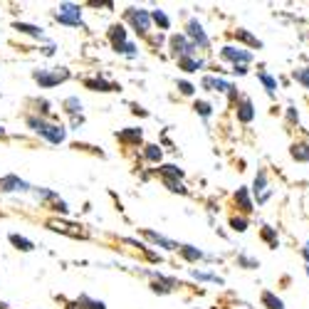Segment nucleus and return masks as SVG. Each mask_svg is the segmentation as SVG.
Returning a JSON list of instances; mask_svg holds the SVG:
<instances>
[{
  "label": "nucleus",
  "mask_w": 309,
  "mask_h": 309,
  "mask_svg": "<svg viewBox=\"0 0 309 309\" xmlns=\"http://www.w3.org/2000/svg\"><path fill=\"white\" fill-rule=\"evenodd\" d=\"M27 124L37 131V134H42L47 141H52V144H62L64 141V129L62 126H55V124H47V122H42V119H35V117H30L27 119Z\"/></svg>",
  "instance_id": "obj_1"
},
{
  "label": "nucleus",
  "mask_w": 309,
  "mask_h": 309,
  "mask_svg": "<svg viewBox=\"0 0 309 309\" xmlns=\"http://www.w3.org/2000/svg\"><path fill=\"white\" fill-rule=\"evenodd\" d=\"M220 60H227V62H233L235 67H240V64H250L252 62V55L247 52V50H243V47H233V45H225L223 50H220Z\"/></svg>",
  "instance_id": "obj_2"
},
{
  "label": "nucleus",
  "mask_w": 309,
  "mask_h": 309,
  "mask_svg": "<svg viewBox=\"0 0 309 309\" xmlns=\"http://www.w3.org/2000/svg\"><path fill=\"white\" fill-rule=\"evenodd\" d=\"M57 20L64 22V25H82V13H80V5H72V3H64L57 8Z\"/></svg>",
  "instance_id": "obj_3"
},
{
  "label": "nucleus",
  "mask_w": 309,
  "mask_h": 309,
  "mask_svg": "<svg viewBox=\"0 0 309 309\" xmlns=\"http://www.w3.org/2000/svg\"><path fill=\"white\" fill-rule=\"evenodd\" d=\"M126 15H129V20L134 22V27L139 30V32H148L151 30V15L146 13V10H136V8H129L126 10Z\"/></svg>",
  "instance_id": "obj_4"
},
{
  "label": "nucleus",
  "mask_w": 309,
  "mask_h": 309,
  "mask_svg": "<svg viewBox=\"0 0 309 309\" xmlns=\"http://www.w3.org/2000/svg\"><path fill=\"white\" fill-rule=\"evenodd\" d=\"M69 77V72L62 67V72H52V74H47V72H35V80L40 82L42 87H55V84H60V82H64Z\"/></svg>",
  "instance_id": "obj_5"
},
{
  "label": "nucleus",
  "mask_w": 309,
  "mask_h": 309,
  "mask_svg": "<svg viewBox=\"0 0 309 309\" xmlns=\"http://www.w3.org/2000/svg\"><path fill=\"white\" fill-rule=\"evenodd\" d=\"M55 233H64V235H72V238H87V233L82 230V225H72V223H60V220H50L47 223Z\"/></svg>",
  "instance_id": "obj_6"
},
{
  "label": "nucleus",
  "mask_w": 309,
  "mask_h": 309,
  "mask_svg": "<svg viewBox=\"0 0 309 309\" xmlns=\"http://www.w3.org/2000/svg\"><path fill=\"white\" fill-rule=\"evenodd\" d=\"M185 30H188V37H190V40L198 42L201 47H208V45H210L208 35H206V30H203V25H201L198 20H190V22L185 25Z\"/></svg>",
  "instance_id": "obj_7"
},
{
  "label": "nucleus",
  "mask_w": 309,
  "mask_h": 309,
  "mask_svg": "<svg viewBox=\"0 0 309 309\" xmlns=\"http://www.w3.org/2000/svg\"><path fill=\"white\" fill-rule=\"evenodd\" d=\"M171 47H173V52L178 57H190L193 50H196V45H193L188 37H183V35H173L171 37Z\"/></svg>",
  "instance_id": "obj_8"
},
{
  "label": "nucleus",
  "mask_w": 309,
  "mask_h": 309,
  "mask_svg": "<svg viewBox=\"0 0 309 309\" xmlns=\"http://www.w3.org/2000/svg\"><path fill=\"white\" fill-rule=\"evenodd\" d=\"M252 119H255V106H252V102H250L247 97L238 99V122L250 124Z\"/></svg>",
  "instance_id": "obj_9"
},
{
  "label": "nucleus",
  "mask_w": 309,
  "mask_h": 309,
  "mask_svg": "<svg viewBox=\"0 0 309 309\" xmlns=\"http://www.w3.org/2000/svg\"><path fill=\"white\" fill-rule=\"evenodd\" d=\"M252 190H255V196H257L260 203L269 198V190H267V173H265V171H260V173L255 176V185H252Z\"/></svg>",
  "instance_id": "obj_10"
},
{
  "label": "nucleus",
  "mask_w": 309,
  "mask_h": 309,
  "mask_svg": "<svg viewBox=\"0 0 309 309\" xmlns=\"http://www.w3.org/2000/svg\"><path fill=\"white\" fill-rule=\"evenodd\" d=\"M289 156H292L294 161H299V164H309V144H307V141H297V144H292Z\"/></svg>",
  "instance_id": "obj_11"
},
{
  "label": "nucleus",
  "mask_w": 309,
  "mask_h": 309,
  "mask_svg": "<svg viewBox=\"0 0 309 309\" xmlns=\"http://www.w3.org/2000/svg\"><path fill=\"white\" fill-rule=\"evenodd\" d=\"M201 84H203L206 89H210V92H230V89H233L225 80H220V77H203Z\"/></svg>",
  "instance_id": "obj_12"
},
{
  "label": "nucleus",
  "mask_w": 309,
  "mask_h": 309,
  "mask_svg": "<svg viewBox=\"0 0 309 309\" xmlns=\"http://www.w3.org/2000/svg\"><path fill=\"white\" fill-rule=\"evenodd\" d=\"M0 190H27V183L20 181L18 176H5V178H0Z\"/></svg>",
  "instance_id": "obj_13"
},
{
  "label": "nucleus",
  "mask_w": 309,
  "mask_h": 309,
  "mask_svg": "<svg viewBox=\"0 0 309 309\" xmlns=\"http://www.w3.org/2000/svg\"><path fill=\"white\" fill-rule=\"evenodd\" d=\"M260 238H262L269 247H272V250H277V247H280V238H277V230H275V227L265 225V227L260 230Z\"/></svg>",
  "instance_id": "obj_14"
},
{
  "label": "nucleus",
  "mask_w": 309,
  "mask_h": 309,
  "mask_svg": "<svg viewBox=\"0 0 309 309\" xmlns=\"http://www.w3.org/2000/svg\"><path fill=\"white\" fill-rule=\"evenodd\" d=\"M109 37H111V42H114V50L122 47V45L126 42V30H124V25H111Z\"/></svg>",
  "instance_id": "obj_15"
},
{
  "label": "nucleus",
  "mask_w": 309,
  "mask_h": 309,
  "mask_svg": "<svg viewBox=\"0 0 309 309\" xmlns=\"http://www.w3.org/2000/svg\"><path fill=\"white\" fill-rule=\"evenodd\" d=\"M262 304H265L267 309H285V302H282L275 292H269V289L262 292Z\"/></svg>",
  "instance_id": "obj_16"
},
{
  "label": "nucleus",
  "mask_w": 309,
  "mask_h": 309,
  "mask_svg": "<svg viewBox=\"0 0 309 309\" xmlns=\"http://www.w3.org/2000/svg\"><path fill=\"white\" fill-rule=\"evenodd\" d=\"M257 80L262 82V87L267 89V94L269 97H275V92H277V80L272 74H267V72H257Z\"/></svg>",
  "instance_id": "obj_17"
},
{
  "label": "nucleus",
  "mask_w": 309,
  "mask_h": 309,
  "mask_svg": "<svg viewBox=\"0 0 309 309\" xmlns=\"http://www.w3.org/2000/svg\"><path fill=\"white\" fill-rule=\"evenodd\" d=\"M178 67L185 69V72H198V69H203V60H196V57H178Z\"/></svg>",
  "instance_id": "obj_18"
},
{
  "label": "nucleus",
  "mask_w": 309,
  "mask_h": 309,
  "mask_svg": "<svg viewBox=\"0 0 309 309\" xmlns=\"http://www.w3.org/2000/svg\"><path fill=\"white\" fill-rule=\"evenodd\" d=\"M235 203H240V210H243V213H250V210H252V201H250L247 188H238V193H235Z\"/></svg>",
  "instance_id": "obj_19"
},
{
  "label": "nucleus",
  "mask_w": 309,
  "mask_h": 309,
  "mask_svg": "<svg viewBox=\"0 0 309 309\" xmlns=\"http://www.w3.org/2000/svg\"><path fill=\"white\" fill-rule=\"evenodd\" d=\"M235 40H240V42H245V45H250V47H257V50L262 47V42L257 40V37H255V35H250L247 30H243V27H240V30H235Z\"/></svg>",
  "instance_id": "obj_20"
},
{
  "label": "nucleus",
  "mask_w": 309,
  "mask_h": 309,
  "mask_svg": "<svg viewBox=\"0 0 309 309\" xmlns=\"http://www.w3.org/2000/svg\"><path fill=\"white\" fill-rule=\"evenodd\" d=\"M178 250H181V255H183L188 262H198V260L203 257V252H201L198 247H190V245H181Z\"/></svg>",
  "instance_id": "obj_21"
},
{
  "label": "nucleus",
  "mask_w": 309,
  "mask_h": 309,
  "mask_svg": "<svg viewBox=\"0 0 309 309\" xmlns=\"http://www.w3.org/2000/svg\"><path fill=\"white\" fill-rule=\"evenodd\" d=\"M117 139H119V141H124V144H139V141H141V129H129V131H122V134H117Z\"/></svg>",
  "instance_id": "obj_22"
},
{
  "label": "nucleus",
  "mask_w": 309,
  "mask_h": 309,
  "mask_svg": "<svg viewBox=\"0 0 309 309\" xmlns=\"http://www.w3.org/2000/svg\"><path fill=\"white\" fill-rule=\"evenodd\" d=\"M292 77H294V82H297V84H302L304 89H309V67H299V69H294Z\"/></svg>",
  "instance_id": "obj_23"
},
{
  "label": "nucleus",
  "mask_w": 309,
  "mask_h": 309,
  "mask_svg": "<svg viewBox=\"0 0 309 309\" xmlns=\"http://www.w3.org/2000/svg\"><path fill=\"white\" fill-rule=\"evenodd\" d=\"M146 238L153 240L156 245H161V247H166V250H178V245H173L171 240H166V238H161V235H156V233H151V230H146Z\"/></svg>",
  "instance_id": "obj_24"
},
{
  "label": "nucleus",
  "mask_w": 309,
  "mask_h": 309,
  "mask_svg": "<svg viewBox=\"0 0 309 309\" xmlns=\"http://www.w3.org/2000/svg\"><path fill=\"white\" fill-rule=\"evenodd\" d=\"M87 87L94 89V92H114V89H117L114 84H109V82H104V80H87Z\"/></svg>",
  "instance_id": "obj_25"
},
{
  "label": "nucleus",
  "mask_w": 309,
  "mask_h": 309,
  "mask_svg": "<svg viewBox=\"0 0 309 309\" xmlns=\"http://www.w3.org/2000/svg\"><path fill=\"white\" fill-rule=\"evenodd\" d=\"M161 176H164V181H178L183 176V171L178 166H161Z\"/></svg>",
  "instance_id": "obj_26"
},
{
  "label": "nucleus",
  "mask_w": 309,
  "mask_h": 309,
  "mask_svg": "<svg viewBox=\"0 0 309 309\" xmlns=\"http://www.w3.org/2000/svg\"><path fill=\"white\" fill-rule=\"evenodd\" d=\"M10 243H13V245H15L18 250H22V252H30V250L35 247V245H32V243H30L27 238H20V235H15V233L10 235Z\"/></svg>",
  "instance_id": "obj_27"
},
{
  "label": "nucleus",
  "mask_w": 309,
  "mask_h": 309,
  "mask_svg": "<svg viewBox=\"0 0 309 309\" xmlns=\"http://www.w3.org/2000/svg\"><path fill=\"white\" fill-rule=\"evenodd\" d=\"M151 20L156 22V25H161V30H168V27H171V20L166 18L164 10H153V13H151Z\"/></svg>",
  "instance_id": "obj_28"
},
{
  "label": "nucleus",
  "mask_w": 309,
  "mask_h": 309,
  "mask_svg": "<svg viewBox=\"0 0 309 309\" xmlns=\"http://www.w3.org/2000/svg\"><path fill=\"white\" fill-rule=\"evenodd\" d=\"M15 30L25 32V35H32V37H42V30L35 27V25H25V22H15Z\"/></svg>",
  "instance_id": "obj_29"
},
{
  "label": "nucleus",
  "mask_w": 309,
  "mask_h": 309,
  "mask_svg": "<svg viewBox=\"0 0 309 309\" xmlns=\"http://www.w3.org/2000/svg\"><path fill=\"white\" fill-rule=\"evenodd\" d=\"M146 159H148L151 164L161 161V148H159V146H146Z\"/></svg>",
  "instance_id": "obj_30"
},
{
  "label": "nucleus",
  "mask_w": 309,
  "mask_h": 309,
  "mask_svg": "<svg viewBox=\"0 0 309 309\" xmlns=\"http://www.w3.org/2000/svg\"><path fill=\"white\" fill-rule=\"evenodd\" d=\"M196 111L201 114V117H206V119H208L210 114H213V106H210L208 102H196Z\"/></svg>",
  "instance_id": "obj_31"
},
{
  "label": "nucleus",
  "mask_w": 309,
  "mask_h": 309,
  "mask_svg": "<svg viewBox=\"0 0 309 309\" xmlns=\"http://www.w3.org/2000/svg\"><path fill=\"white\" fill-rule=\"evenodd\" d=\"M193 277H196V280H210V282H223L218 275H210V272H198V269H193Z\"/></svg>",
  "instance_id": "obj_32"
},
{
  "label": "nucleus",
  "mask_w": 309,
  "mask_h": 309,
  "mask_svg": "<svg viewBox=\"0 0 309 309\" xmlns=\"http://www.w3.org/2000/svg\"><path fill=\"white\" fill-rule=\"evenodd\" d=\"M230 225H233V230H238V233H245V230H247V220L245 218H233V220H230Z\"/></svg>",
  "instance_id": "obj_33"
},
{
  "label": "nucleus",
  "mask_w": 309,
  "mask_h": 309,
  "mask_svg": "<svg viewBox=\"0 0 309 309\" xmlns=\"http://www.w3.org/2000/svg\"><path fill=\"white\" fill-rule=\"evenodd\" d=\"M80 304H89L87 309H106L102 302H94V299H89V297H80Z\"/></svg>",
  "instance_id": "obj_34"
},
{
  "label": "nucleus",
  "mask_w": 309,
  "mask_h": 309,
  "mask_svg": "<svg viewBox=\"0 0 309 309\" xmlns=\"http://www.w3.org/2000/svg\"><path fill=\"white\" fill-rule=\"evenodd\" d=\"M164 183H166L173 193H185V188H183V183H181V181H164Z\"/></svg>",
  "instance_id": "obj_35"
},
{
  "label": "nucleus",
  "mask_w": 309,
  "mask_h": 309,
  "mask_svg": "<svg viewBox=\"0 0 309 309\" xmlns=\"http://www.w3.org/2000/svg\"><path fill=\"white\" fill-rule=\"evenodd\" d=\"M178 89H181V94H193L196 92V87H193L190 82H178Z\"/></svg>",
  "instance_id": "obj_36"
},
{
  "label": "nucleus",
  "mask_w": 309,
  "mask_h": 309,
  "mask_svg": "<svg viewBox=\"0 0 309 309\" xmlns=\"http://www.w3.org/2000/svg\"><path fill=\"white\" fill-rule=\"evenodd\" d=\"M287 119H289L292 124H297V122H299V114H297V109H294V106H287Z\"/></svg>",
  "instance_id": "obj_37"
},
{
  "label": "nucleus",
  "mask_w": 309,
  "mask_h": 309,
  "mask_svg": "<svg viewBox=\"0 0 309 309\" xmlns=\"http://www.w3.org/2000/svg\"><path fill=\"white\" fill-rule=\"evenodd\" d=\"M238 262H240V265H245L247 269H252V267H257V260H250V257H238Z\"/></svg>",
  "instance_id": "obj_38"
},
{
  "label": "nucleus",
  "mask_w": 309,
  "mask_h": 309,
  "mask_svg": "<svg viewBox=\"0 0 309 309\" xmlns=\"http://www.w3.org/2000/svg\"><path fill=\"white\" fill-rule=\"evenodd\" d=\"M64 104H67V106H72V109H69V111H72V114H74V111H80V109H82V104H80V102H77V99H74V97H72V99H67V102H64Z\"/></svg>",
  "instance_id": "obj_39"
},
{
  "label": "nucleus",
  "mask_w": 309,
  "mask_h": 309,
  "mask_svg": "<svg viewBox=\"0 0 309 309\" xmlns=\"http://www.w3.org/2000/svg\"><path fill=\"white\" fill-rule=\"evenodd\" d=\"M233 72H235V74H247V67H245V64H240V67H235Z\"/></svg>",
  "instance_id": "obj_40"
},
{
  "label": "nucleus",
  "mask_w": 309,
  "mask_h": 309,
  "mask_svg": "<svg viewBox=\"0 0 309 309\" xmlns=\"http://www.w3.org/2000/svg\"><path fill=\"white\" fill-rule=\"evenodd\" d=\"M302 257L307 260V265H309V247H302Z\"/></svg>",
  "instance_id": "obj_41"
},
{
  "label": "nucleus",
  "mask_w": 309,
  "mask_h": 309,
  "mask_svg": "<svg viewBox=\"0 0 309 309\" xmlns=\"http://www.w3.org/2000/svg\"><path fill=\"white\" fill-rule=\"evenodd\" d=\"M67 309H82V307H80V302H74V304H67Z\"/></svg>",
  "instance_id": "obj_42"
},
{
  "label": "nucleus",
  "mask_w": 309,
  "mask_h": 309,
  "mask_svg": "<svg viewBox=\"0 0 309 309\" xmlns=\"http://www.w3.org/2000/svg\"><path fill=\"white\" fill-rule=\"evenodd\" d=\"M304 267H307V277H309V265H304Z\"/></svg>",
  "instance_id": "obj_43"
},
{
  "label": "nucleus",
  "mask_w": 309,
  "mask_h": 309,
  "mask_svg": "<svg viewBox=\"0 0 309 309\" xmlns=\"http://www.w3.org/2000/svg\"><path fill=\"white\" fill-rule=\"evenodd\" d=\"M0 134H3V126H0Z\"/></svg>",
  "instance_id": "obj_44"
}]
</instances>
